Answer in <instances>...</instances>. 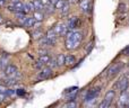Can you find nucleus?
Returning a JSON list of instances; mask_svg holds the SVG:
<instances>
[{
	"instance_id": "2eb2a0df",
	"label": "nucleus",
	"mask_w": 129,
	"mask_h": 108,
	"mask_svg": "<svg viewBox=\"0 0 129 108\" xmlns=\"http://www.w3.org/2000/svg\"><path fill=\"white\" fill-rule=\"evenodd\" d=\"M32 4H33V7H34V9H36V10H40V11H42L43 9L45 8L44 7V5L41 2V0H33L32 1Z\"/></svg>"
},
{
	"instance_id": "9b49d317",
	"label": "nucleus",
	"mask_w": 129,
	"mask_h": 108,
	"mask_svg": "<svg viewBox=\"0 0 129 108\" xmlns=\"http://www.w3.org/2000/svg\"><path fill=\"white\" fill-rule=\"evenodd\" d=\"M75 62H76L75 56H73V55H64V64L63 65L71 66L75 64Z\"/></svg>"
},
{
	"instance_id": "4be33fe9",
	"label": "nucleus",
	"mask_w": 129,
	"mask_h": 108,
	"mask_svg": "<svg viewBox=\"0 0 129 108\" xmlns=\"http://www.w3.org/2000/svg\"><path fill=\"white\" fill-rule=\"evenodd\" d=\"M64 1H66V0H58V1H57L56 4L53 5V6H54V8H56V9H61V7L63 6Z\"/></svg>"
},
{
	"instance_id": "f257e3e1",
	"label": "nucleus",
	"mask_w": 129,
	"mask_h": 108,
	"mask_svg": "<svg viewBox=\"0 0 129 108\" xmlns=\"http://www.w3.org/2000/svg\"><path fill=\"white\" fill-rule=\"evenodd\" d=\"M83 40V34L78 31H68L66 34V42H64V46L67 50H75L80 45Z\"/></svg>"
},
{
	"instance_id": "0eeeda50",
	"label": "nucleus",
	"mask_w": 129,
	"mask_h": 108,
	"mask_svg": "<svg viewBox=\"0 0 129 108\" xmlns=\"http://www.w3.org/2000/svg\"><path fill=\"white\" fill-rule=\"evenodd\" d=\"M116 87L119 89L120 91H126L128 89V78L127 77H123L117 82Z\"/></svg>"
},
{
	"instance_id": "f8f14e48",
	"label": "nucleus",
	"mask_w": 129,
	"mask_h": 108,
	"mask_svg": "<svg viewBox=\"0 0 129 108\" xmlns=\"http://www.w3.org/2000/svg\"><path fill=\"white\" fill-rule=\"evenodd\" d=\"M114 96H116V91H114V90H109L107 93H105L104 100L111 104V102L113 101V99H114Z\"/></svg>"
},
{
	"instance_id": "4468645a",
	"label": "nucleus",
	"mask_w": 129,
	"mask_h": 108,
	"mask_svg": "<svg viewBox=\"0 0 129 108\" xmlns=\"http://www.w3.org/2000/svg\"><path fill=\"white\" fill-rule=\"evenodd\" d=\"M36 23H38V22H36L33 17H27L26 20H25V23L23 25H24L25 27H34L36 25Z\"/></svg>"
},
{
	"instance_id": "9d476101",
	"label": "nucleus",
	"mask_w": 129,
	"mask_h": 108,
	"mask_svg": "<svg viewBox=\"0 0 129 108\" xmlns=\"http://www.w3.org/2000/svg\"><path fill=\"white\" fill-rule=\"evenodd\" d=\"M80 9L84 13H88L91 9V0H82L80 1Z\"/></svg>"
},
{
	"instance_id": "a211bd4d",
	"label": "nucleus",
	"mask_w": 129,
	"mask_h": 108,
	"mask_svg": "<svg viewBox=\"0 0 129 108\" xmlns=\"http://www.w3.org/2000/svg\"><path fill=\"white\" fill-rule=\"evenodd\" d=\"M16 17H17V19L19 20V23L20 24H24L25 23V20H26V15H25L24 13H16Z\"/></svg>"
},
{
	"instance_id": "a878e982",
	"label": "nucleus",
	"mask_w": 129,
	"mask_h": 108,
	"mask_svg": "<svg viewBox=\"0 0 129 108\" xmlns=\"http://www.w3.org/2000/svg\"><path fill=\"white\" fill-rule=\"evenodd\" d=\"M64 107H67V108H76V107H77V104H76L75 101H73V102H68V104L64 105Z\"/></svg>"
},
{
	"instance_id": "5701e85b",
	"label": "nucleus",
	"mask_w": 129,
	"mask_h": 108,
	"mask_svg": "<svg viewBox=\"0 0 129 108\" xmlns=\"http://www.w3.org/2000/svg\"><path fill=\"white\" fill-rule=\"evenodd\" d=\"M48 65H49V68L54 69V68H57V66H58V63H57L56 60H50V61L48 62Z\"/></svg>"
},
{
	"instance_id": "b1692460",
	"label": "nucleus",
	"mask_w": 129,
	"mask_h": 108,
	"mask_svg": "<svg viewBox=\"0 0 129 108\" xmlns=\"http://www.w3.org/2000/svg\"><path fill=\"white\" fill-rule=\"evenodd\" d=\"M42 36H43V33L41 31H39V29H36V31L33 33V37L34 38H41Z\"/></svg>"
},
{
	"instance_id": "c85d7f7f",
	"label": "nucleus",
	"mask_w": 129,
	"mask_h": 108,
	"mask_svg": "<svg viewBox=\"0 0 129 108\" xmlns=\"http://www.w3.org/2000/svg\"><path fill=\"white\" fill-rule=\"evenodd\" d=\"M15 92H16V91L14 90V89H7L5 93H7L8 96H13V95H15Z\"/></svg>"
},
{
	"instance_id": "7c9ffc66",
	"label": "nucleus",
	"mask_w": 129,
	"mask_h": 108,
	"mask_svg": "<svg viewBox=\"0 0 129 108\" xmlns=\"http://www.w3.org/2000/svg\"><path fill=\"white\" fill-rule=\"evenodd\" d=\"M6 90H7L6 86L5 84H0V92H6Z\"/></svg>"
},
{
	"instance_id": "473e14b6",
	"label": "nucleus",
	"mask_w": 129,
	"mask_h": 108,
	"mask_svg": "<svg viewBox=\"0 0 129 108\" xmlns=\"http://www.w3.org/2000/svg\"><path fill=\"white\" fill-rule=\"evenodd\" d=\"M49 1H50V4H51V5H54L57 1H58V0H49Z\"/></svg>"
},
{
	"instance_id": "c756f323",
	"label": "nucleus",
	"mask_w": 129,
	"mask_h": 108,
	"mask_svg": "<svg viewBox=\"0 0 129 108\" xmlns=\"http://www.w3.org/2000/svg\"><path fill=\"white\" fill-rule=\"evenodd\" d=\"M7 65V62H6V60H4V59H1L0 60V69H2V68H5V66Z\"/></svg>"
},
{
	"instance_id": "f704fd0d",
	"label": "nucleus",
	"mask_w": 129,
	"mask_h": 108,
	"mask_svg": "<svg viewBox=\"0 0 129 108\" xmlns=\"http://www.w3.org/2000/svg\"><path fill=\"white\" fill-rule=\"evenodd\" d=\"M10 1H11V4H16V2L20 1V0H10Z\"/></svg>"
},
{
	"instance_id": "7ed1b4c3",
	"label": "nucleus",
	"mask_w": 129,
	"mask_h": 108,
	"mask_svg": "<svg viewBox=\"0 0 129 108\" xmlns=\"http://www.w3.org/2000/svg\"><path fill=\"white\" fill-rule=\"evenodd\" d=\"M5 73H6V75H8V77H14V78H17L18 75H19L18 69L16 68L14 64H9V65L5 66Z\"/></svg>"
},
{
	"instance_id": "2f4dec72",
	"label": "nucleus",
	"mask_w": 129,
	"mask_h": 108,
	"mask_svg": "<svg viewBox=\"0 0 129 108\" xmlns=\"http://www.w3.org/2000/svg\"><path fill=\"white\" fill-rule=\"evenodd\" d=\"M127 52H128V46H127V47H125V49H123V51H122L123 55H127Z\"/></svg>"
},
{
	"instance_id": "f03ea898",
	"label": "nucleus",
	"mask_w": 129,
	"mask_h": 108,
	"mask_svg": "<svg viewBox=\"0 0 129 108\" xmlns=\"http://www.w3.org/2000/svg\"><path fill=\"white\" fill-rule=\"evenodd\" d=\"M123 65H125L123 62H118V63L113 64V65L108 70V78H112V77H114L116 74H118V73L122 70Z\"/></svg>"
},
{
	"instance_id": "cd10ccee",
	"label": "nucleus",
	"mask_w": 129,
	"mask_h": 108,
	"mask_svg": "<svg viewBox=\"0 0 129 108\" xmlns=\"http://www.w3.org/2000/svg\"><path fill=\"white\" fill-rule=\"evenodd\" d=\"M43 65H44V64H43L42 62H41V61H38L35 64H34V68H35V69H42Z\"/></svg>"
},
{
	"instance_id": "1a4fd4ad",
	"label": "nucleus",
	"mask_w": 129,
	"mask_h": 108,
	"mask_svg": "<svg viewBox=\"0 0 129 108\" xmlns=\"http://www.w3.org/2000/svg\"><path fill=\"white\" fill-rule=\"evenodd\" d=\"M78 25H79V22H78V18H77V17H73V18H71V19L68 22L67 26H68L69 31H73V29L77 28Z\"/></svg>"
},
{
	"instance_id": "20e7f679",
	"label": "nucleus",
	"mask_w": 129,
	"mask_h": 108,
	"mask_svg": "<svg viewBox=\"0 0 129 108\" xmlns=\"http://www.w3.org/2000/svg\"><path fill=\"white\" fill-rule=\"evenodd\" d=\"M100 90H101L100 87H96V88L88 90V91H87V93H86V96H85V100H86V101L94 100L99 96V93H100Z\"/></svg>"
},
{
	"instance_id": "6e6552de",
	"label": "nucleus",
	"mask_w": 129,
	"mask_h": 108,
	"mask_svg": "<svg viewBox=\"0 0 129 108\" xmlns=\"http://www.w3.org/2000/svg\"><path fill=\"white\" fill-rule=\"evenodd\" d=\"M52 75V69L51 68H43L41 69L39 73V79H48Z\"/></svg>"
},
{
	"instance_id": "6ab92c4d",
	"label": "nucleus",
	"mask_w": 129,
	"mask_h": 108,
	"mask_svg": "<svg viewBox=\"0 0 129 108\" xmlns=\"http://www.w3.org/2000/svg\"><path fill=\"white\" fill-rule=\"evenodd\" d=\"M16 83H17V79L14 77H9V79L5 80V84H8V86H14Z\"/></svg>"
},
{
	"instance_id": "393cba45",
	"label": "nucleus",
	"mask_w": 129,
	"mask_h": 108,
	"mask_svg": "<svg viewBox=\"0 0 129 108\" xmlns=\"http://www.w3.org/2000/svg\"><path fill=\"white\" fill-rule=\"evenodd\" d=\"M110 105H111L110 102H108V101H105V100H103V101L101 102L100 105H99V107H100V108H108V107L110 106Z\"/></svg>"
},
{
	"instance_id": "412c9836",
	"label": "nucleus",
	"mask_w": 129,
	"mask_h": 108,
	"mask_svg": "<svg viewBox=\"0 0 129 108\" xmlns=\"http://www.w3.org/2000/svg\"><path fill=\"white\" fill-rule=\"evenodd\" d=\"M56 61H57V63H58V66L63 65L64 64V54H59L58 57L56 59Z\"/></svg>"
},
{
	"instance_id": "c9c22d12",
	"label": "nucleus",
	"mask_w": 129,
	"mask_h": 108,
	"mask_svg": "<svg viewBox=\"0 0 129 108\" xmlns=\"http://www.w3.org/2000/svg\"><path fill=\"white\" fill-rule=\"evenodd\" d=\"M76 1H77V0H71V2H76Z\"/></svg>"
},
{
	"instance_id": "f3484780",
	"label": "nucleus",
	"mask_w": 129,
	"mask_h": 108,
	"mask_svg": "<svg viewBox=\"0 0 129 108\" xmlns=\"http://www.w3.org/2000/svg\"><path fill=\"white\" fill-rule=\"evenodd\" d=\"M33 18L36 20V22H40V23H41L43 19H44V15H43V14L41 13L40 10H36V11H34Z\"/></svg>"
},
{
	"instance_id": "ddd939ff",
	"label": "nucleus",
	"mask_w": 129,
	"mask_h": 108,
	"mask_svg": "<svg viewBox=\"0 0 129 108\" xmlns=\"http://www.w3.org/2000/svg\"><path fill=\"white\" fill-rule=\"evenodd\" d=\"M34 10H35V9H34L33 4H32V2L23 4V13H24V14H28V13H31V11H34Z\"/></svg>"
},
{
	"instance_id": "bb28decb",
	"label": "nucleus",
	"mask_w": 129,
	"mask_h": 108,
	"mask_svg": "<svg viewBox=\"0 0 129 108\" xmlns=\"http://www.w3.org/2000/svg\"><path fill=\"white\" fill-rule=\"evenodd\" d=\"M126 9H127V6H126L125 4H120V5H119V11H120V13H125Z\"/></svg>"
},
{
	"instance_id": "423d86ee",
	"label": "nucleus",
	"mask_w": 129,
	"mask_h": 108,
	"mask_svg": "<svg viewBox=\"0 0 129 108\" xmlns=\"http://www.w3.org/2000/svg\"><path fill=\"white\" fill-rule=\"evenodd\" d=\"M128 95H127V90L126 91H121V95L119 97V100H118V106L119 107H126L129 102V99H128Z\"/></svg>"
},
{
	"instance_id": "72a5a7b5",
	"label": "nucleus",
	"mask_w": 129,
	"mask_h": 108,
	"mask_svg": "<svg viewBox=\"0 0 129 108\" xmlns=\"http://www.w3.org/2000/svg\"><path fill=\"white\" fill-rule=\"evenodd\" d=\"M2 23H4V17H2V16L0 15V25H1Z\"/></svg>"
},
{
	"instance_id": "39448f33",
	"label": "nucleus",
	"mask_w": 129,
	"mask_h": 108,
	"mask_svg": "<svg viewBox=\"0 0 129 108\" xmlns=\"http://www.w3.org/2000/svg\"><path fill=\"white\" fill-rule=\"evenodd\" d=\"M8 10L10 11V13H23V2H20V1H18V2H16V4H11V5H9L8 7Z\"/></svg>"
},
{
	"instance_id": "dca6fc26",
	"label": "nucleus",
	"mask_w": 129,
	"mask_h": 108,
	"mask_svg": "<svg viewBox=\"0 0 129 108\" xmlns=\"http://www.w3.org/2000/svg\"><path fill=\"white\" fill-rule=\"evenodd\" d=\"M51 60V56L49 55V53H45V54H41L40 57H39V61H41L43 64H48V62Z\"/></svg>"
},
{
	"instance_id": "aec40b11",
	"label": "nucleus",
	"mask_w": 129,
	"mask_h": 108,
	"mask_svg": "<svg viewBox=\"0 0 129 108\" xmlns=\"http://www.w3.org/2000/svg\"><path fill=\"white\" fill-rule=\"evenodd\" d=\"M61 13H62V15H67V14L69 13V2L68 1H64L63 6L61 7Z\"/></svg>"
}]
</instances>
